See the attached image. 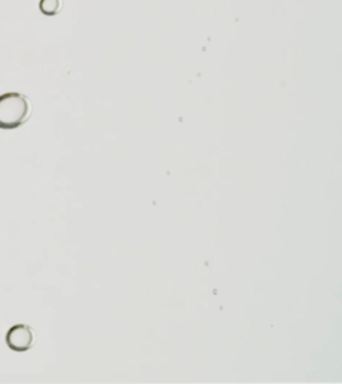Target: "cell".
I'll use <instances>...</instances> for the list:
<instances>
[{
  "instance_id": "obj_1",
  "label": "cell",
  "mask_w": 342,
  "mask_h": 384,
  "mask_svg": "<svg viewBox=\"0 0 342 384\" xmlns=\"http://www.w3.org/2000/svg\"><path fill=\"white\" fill-rule=\"evenodd\" d=\"M31 112L25 95L8 92L0 95V130H15L23 126Z\"/></svg>"
},
{
  "instance_id": "obj_2",
  "label": "cell",
  "mask_w": 342,
  "mask_h": 384,
  "mask_svg": "<svg viewBox=\"0 0 342 384\" xmlns=\"http://www.w3.org/2000/svg\"><path fill=\"white\" fill-rule=\"evenodd\" d=\"M7 346L16 352H25L33 347L34 334L31 327L25 324H16L6 335Z\"/></svg>"
},
{
  "instance_id": "obj_3",
  "label": "cell",
  "mask_w": 342,
  "mask_h": 384,
  "mask_svg": "<svg viewBox=\"0 0 342 384\" xmlns=\"http://www.w3.org/2000/svg\"><path fill=\"white\" fill-rule=\"evenodd\" d=\"M39 8H40L42 13H45L47 16L57 15L61 8V0H40Z\"/></svg>"
}]
</instances>
